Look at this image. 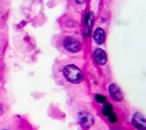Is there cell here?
I'll return each instance as SVG.
<instances>
[{
  "instance_id": "cell-9",
  "label": "cell",
  "mask_w": 146,
  "mask_h": 130,
  "mask_svg": "<svg viewBox=\"0 0 146 130\" xmlns=\"http://www.w3.org/2000/svg\"><path fill=\"white\" fill-rule=\"evenodd\" d=\"M111 113H113L112 105L106 102V103L104 104V106H103L102 110H101V113H102L103 115H105V117H108V115H109Z\"/></svg>"
},
{
  "instance_id": "cell-2",
  "label": "cell",
  "mask_w": 146,
  "mask_h": 130,
  "mask_svg": "<svg viewBox=\"0 0 146 130\" xmlns=\"http://www.w3.org/2000/svg\"><path fill=\"white\" fill-rule=\"evenodd\" d=\"M78 122L82 128L84 130H87L94 125L95 119L90 113L84 111V112H80L78 113Z\"/></svg>"
},
{
  "instance_id": "cell-5",
  "label": "cell",
  "mask_w": 146,
  "mask_h": 130,
  "mask_svg": "<svg viewBox=\"0 0 146 130\" xmlns=\"http://www.w3.org/2000/svg\"><path fill=\"white\" fill-rule=\"evenodd\" d=\"M131 124L138 130H145V117L142 113H135L131 117Z\"/></svg>"
},
{
  "instance_id": "cell-13",
  "label": "cell",
  "mask_w": 146,
  "mask_h": 130,
  "mask_svg": "<svg viewBox=\"0 0 146 130\" xmlns=\"http://www.w3.org/2000/svg\"><path fill=\"white\" fill-rule=\"evenodd\" d=\"M3 130H8V129H3Z\"/></svg>"
},
{
  "instance_id": "cell-8",
  "label": "cell",
  "mask_w": 146,
  "mask_h": 130,
  "mask_svg": "<svg viewBox=\"0 0 146 130\" xmlns=\"http://www.w3.org/2000/svg\"><path fill=\"white\" fill-rule=\"evenodd\" d=\"M94 13L93 12H89L87 13L86 15V19H85V23H86V27H87V34L91 35V32H92V28H93V25H94Z\"/></svg>"
},
{
  "instance_id": "cell-12",
  "label": "cell",
  "mask_w": 146,
  "mask_h": 130,
  "mask_svg": "<svg viewBox=\"0 0 146 130\" xmlns=\"http://www.w3.org/2000/svg\"><path fill=\"white\" fill-rule=\"evenodd\" d=\"M3 112H4V110H3V105H2L1 103H0V115L3 113Z\"/></svg>"
},
{
  "instance_id": "cell-10",
  "label": "cell",
  "mask_w": 146,
  "mask_h": 130,
  "mask_svg": "<svg viewBox=\"0 0 146 130\" xmlns=\"http://www.w3.org/2000/svg\"><path fill=\"white\" fill-rule=\"evenodd\" d=\"M95 99H96V101L98 102V104H105L107 102L106 101V98H105L104 96H101L100 95V94H96V95L95 96Z\"/></svg>"
},
{
  "instance_id": "cell-4",
  "label": "cell",
  "mask_w": 146,
  "mask_h": 130,
  "mask_svg": "<svg viewBox=\"0 0 146 130\" xmlns=\"http://www.w3.org/2000/svg\"><path fill=\"white\" fill-rule=\"evenodd\" d=\"M108 92H109L110 97L116 102H121L124 98L123 92H122L121 88L115 83H111L108 86Z\"/></svg>"
},
{
  "instance_id": "cell-11",
  "label": "cell",
  "mask_w": 146,
  "mask_h": 130,
  "mask_svg": "<svg viewBox=\"0 0 146 130\" xmlns=\"http://www.w3.org/2000/svg\"><path fill=\"white\" fill-rule=\"evenodd\" d=\"M108 120H109V122H111V123H115V122H117V115H115L114 113H111L109 115H108Z\"/></svg>"
},
{
  "instance_id": "cell-3",
  "label": "cell",
  "mask_w": 146,
  "mask_h": 130,
  "mask_svg": "<svg viewBox=\"0 0 146 130\" xmlns=\"http://www.w3.org/2000/svg\"><path fill=\"white\" fill-rule=\"evenodd\" d=\"M63 47L65 50H67L70 53H77L81 50L82 45L79 40H77L74 37H67L63 41Z\"/></svg>"
},
{
  "instance_id": "cell-7",
  "label": "cell",
  "mask_w": 146,
  "mask_h": 130,
  "mask_svg": "<svg viewBox=\"0 0 146 130\" xmlns=\"http://www.w3.org/2000/svg\"><path fill=\"white\" fill-rule=\"evenodd\" d=\"M94 41L96 44L100 45V44L104 43L105 41V30L101 27L96 28V30L94 31Z\"/></svg>"
},
{
  "instance_id": "cell-6",
  "label": "cell",
  "mask_w": 146,
  "mask_h": 130,
  "mask_svg": "<svg viewBox=\"0 0 146 130\" xmlns=\"http://www.w3.org/2000/svg\"><path fill=\"white\" fill-rule=\"evenodd\" d=\"M94 59H95L96 63L100 66H104L107 63V55L104 50L100 48L96 49L94 52Z\"/></svg>"
},
{
  "instance_id": "cell-1",
  "label": "cell",
  "mask_w": 146,
  "mask_h": 130,
  "mask_svg": "<svg viewBox=\"0 0 146 130\" xmlns=\"http://www.w3.org/2000/svg\"><path fill=\"white\" fill-rule=\"evenodd\" d=\"M64 78L69 81L70 83L78 84L84 80V74L82 70L75 65H67L65 66L62 70Z\"/></svg>"
}]
</instances>
